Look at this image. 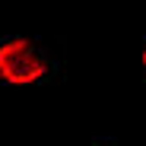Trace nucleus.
Returning a JSON list of instances; mask_svg holds the SVG:
<instances>
[{
	"label": "nucleus",
	"instance_id": "f257e3e1",
	"mask_svg": "<svg viewBox=\"0 0 146 146\" xmlns=\"http://www.w3.org/2000/svg\"><path fill=\"white\" fill-rule=\"evenodd\" d=\"M48 73V64L32 51L26 38H13L0 44V76L13 86H29Z\"/></svg>",
	"mask_w": 146,
	"mask_h": 146
},
{
	"label": "nucleus",
	"instance_id": "f03ea898",
	"mask_svg": "<svg viewBox=\"0 0 146 146\" xmlns=\"http://www.w3.org/2000/svg\"><path fill=\"white\" fill-rule=\"evenodd\" d=\"M143 67H146V48H143Z\"/></svg>",
	"mask_w": 146,
	"mask_h": 146
}]
</instances>
